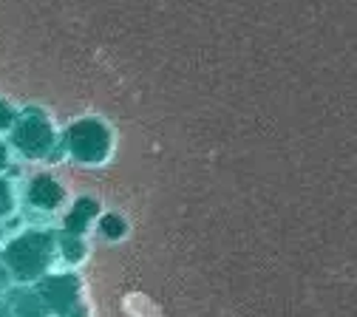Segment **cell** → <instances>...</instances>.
I'll return each instance as SVG.
<instances>
[{
    "label": "cell",
    "mask_w": 357,
    "mask_h": 317,
    "mask_svg": "<svg viewBox=\"0 0 357 317\" xmlns=\"http://www.w3.org/2000/svg\"><path fill=\"white\" fill-rule=\"evenodd\" d=\"M57 255V235L49 230H26L9 238L0 249V258L9 266L15 284H40L52 275V263Z\"/></svg>",
    "instance_id": "obj_1"
},
{
    "label": "cell",
    "mask_w": 357,
    "mask_h": 317,
    "mask_svg": "<svg viewBox=\"0 0 357 317\" xmlns=\"http://www.w3.org/2000/svg\"><path fill=\"white\" fill-rule=\"evenodd\" d=\"M9 142L23 159H52V150L57 148V127L43 111L26 108L9 133Z\"/></svg>",
    "instance_id": "obj_2"
},
{
    "label": "cell",
    "mask_w": 357,
    "mask_h": 317,
    "mask_svg": "<svg viewBox=\"0 0 357 317\" xmlns=\"http://www.w3.org/2000/svg\"><path fill=\"white\" fill-rule=\"evenodd\" d=\"M66 148L68 156L82 164H100L108 159L111 133L100 119H77L66 130Z\"/></svg>",
    "instance_id": "obj_3"
},
{
    "label": "cell",
    "mask_w": 357,
    "mask_h": 317,
    "mask_svg": "<svg viewBox=\"0 0 357 317\" xmlns=\"http://www.w3.org/2000/svg\"><path fill=\"white\" fill-rule=\"evenodd\" d=\"M79 286L82 284H79L77 275H68V272H52V275H46L37 284V292H40L43 303L49 306L52 317H63L77 306Z\"/></svg>",
    "instance_id": "obj_4"
},
{
    "label": "cell",
    "mask_w": 357,
    "mask_h": 317,
    "mask_svg": "<svg viewBox=\"0 0 357 317\" xmlns=\"http://www.w3.org/2000/svg\"><path fill=\"white\" fill-rule=\"evenodd\" d=\"M26 201L34 207V210H43V212H52L57 210L63 201H66V190L60 181H54L52 176H34L26 187Z\"/></svg>",
    "instance_id": "obj_5"
},
{
    "label": "cell",
    "mask_w": 357,
    "mask_h": 317,
    "mask_svg": "<svg viewBox=\"0 0 357 317\" xmlns=\"http://www.w3.org/2000/svg\"><path fill=\"white\" fill-rule=\"evenodd\" d=\"M9 309L15 317H52L49 306L43 303L37 286H17L9 289Z\"/></svg>",
    "instance_id": "obj_6"
},
{
    "label": "cell",
    "mask_w": 357,
    "mask_h": 317,
    "mask_svg": "<svg viewBox=\"0 0 357 317\" xmlns=\"http://www.w3.org/2000/svg\"><path fill=\"white\" fill-rule=\"evenodd\" d=\"M100 212V204L94 201V199H77V204L68 210V215H66V226L63 230L66 233H74V235H79L88 224H91V218Z\"/></svg>",
    "instance_id": "obj_7"
},
{
    "label": "cell",
    "mask_w": 357,
    "mask_h": 317,
    "mask_svg": "<svg viewBox=\"0 0 357 317\" xmlns=\"http://www.w3.org/2000/svg\"><path fill=\"white\" fill-rule=\"evenodd\" d=\"M57 255L66 263H79L85 258V244L79 241V235L63 230V233H57Z\"/></svg>",
    "instance_id": "obj_8"
},
{
    "label": "cell",
    "mask_w": 357,
    "mask_h": 317,
    "mask_svg": "<svg viewBox=\"0 0 357 317\" xmlns=\"http://www.w3.org/2000/svg\"><path fill=\"white\" fill-rule=\"evenodd\" d=\"M15 187L6 176H0V218H6L9 212H15Z\"/></svg>",
    "instance_id": "obj_9"
},
{
    "label": "cell",
    "mask_w": 357,
    "mask_h": 317,
    "mask_svg": "<svg viewBox=\"0 0 357 317\" xmlns=\"http://www.w3.org/2000/svg\"><path fill=\"white\" fill-rule=\"evenodd\" d=\"M17 116H20V114H15V108H12L6 100H0V133H6V130L12 133Z\"/></svg>",
    "instance_id": "obj_10"
},
{
    "label": "cell",
    "mask_w": 357,
    "mask_h": 317,
    "mask_svg": "<svg viewBox=\"0 0 357 317\" xmlns=\"http://www.w3.org/2000/svg\"><path fill=\"white\" fill-rule=\"evenodd\" d=\"M100 230H102L108 238H116V235H122V233H125V224H122V218H119V215H105Z\"/></svg>",
    "instance_id": "obj_11"
},
{
    "label": "cell",
    "mask_w": 357,
    "mask_h": 317,
    "mask_svg": "<svg viewBox=\"0 0 357 317\" xmlns=\"http://www.w3.org/2000/svg\"><path fill=\"white\" fill-rule=\"evenodd\" d=\"M12 284H15L12 272H9V266L3 263V258H0V289H12Z\"/></svg>",
    "instance_id": "obj_12"
},
{
    "label": "cell",
    "mask_w": 357,
    "mask_h": 317,
    "mask_svg": "<svg viewBox=\"0 0 357 317\" xmlns=\"http://www.w3.org/2000/svg\"><path fill=\"white\" fill-rule=\"evenodd\" d=\"M9 156H12L9 145H6V142H0V173L9 170Z\"/></svg>",
    "instance_id": "obj_13"
},
{
    "label": "cell",
    "mask_w": 357,
    "mask_h": 317,
    "mask_svg": "<svg viewBox=\"0 0 357 317\" xmlns=\"http://www.w3.org/2000/svg\"><path fill=\"white\" fill-rule=\"evenodd\" d=\"M63 317H88V314H85V309H82V306H74V309H71L68 314H63Z\"/></svg>",
    "instance_id": "obj_14"
}]
</instances>
